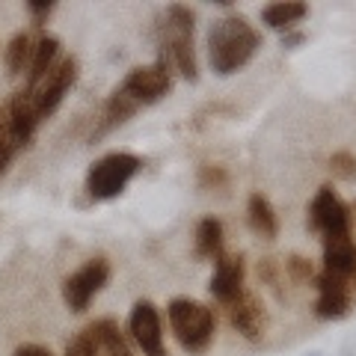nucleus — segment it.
I'll return each instance as SVG.
<instances>
[{
  "label": "nucleus",
  "instance_id": "nucleus-25",
  "mask_svg": "<svg viewBox=\"0 0 356 356\" xmlns=\"http://www.w3.org/2000/svg\"><path fill=\"white\" fill-rule=\"evenodd\" d=\"M51 3H30V13H36V15H44V13H51Z\"/></svg>",
  "mask_w": 356,
  "mask_h": 356
},
{
  "label": "nucleus",
  "instance_id": "nucleus-23",
  "mask_svg": "<svg viewBox=\"0 0 356 356\" xmlns=\"http://www.w3.org/2000/svg\"><path fill=\"white\" fill-rule=\"evenodd\" d=\"M330 166H332V170H336V175H341V178L356 175V161L350 158V154H332Z\"/></svg>",
  "mask_w": 356,
  "mask_h": 356
},
{
  "label": "nucleus",
  "instance_id": "nucleus-1",
  "mask_svg": "<svg viewBox=\"0 0 356 356\" xmlns=\"http://www.w3.org/2000/svg\"><path fill=\"white\" fill-rule=\"evenodd\" d=\"M259 48V33L241 15L220 18L208 33V57L217 74H232L247 65Z\"/></svg>",
  "mask_w": 356,
  "mask_h": 356
},
{
  "label": "nucleus",
  "instance_id": "nucleus-8",
  "mask_svg": "<svg viewBox=\"0 0 356 356\" xmlns=\"http://www.w3.org/2000/svg\"><path fill=\"white\" fill-rule=\"evenodd\" d=\"M312 226H315L324 238L332 235H348L350 232V214L344 202L330 191V187H321L315 202H312Z\"/></svg>",
  "mask_w": 356,
  "mask_h": 356
},
{
  "label": "nucleus",
  "instance_id": "nucleus-17",
  "mask_svg": "<svg viewBox=\"0 0 356 356\" xmlns=\"http://www.w3.org/2000/svg\"><path fill=\"white\" fill-rule=\"evenodd\" d=\"M196 255L199 259H220L222 255V226L220 220L208 217L196 229Z\"/></svg>",
  "mask_w": 356,
  "mask_h": 356
},
{
  "label": "nucleus",
  "instance_id": "nucleus-3",
  "mask_svg": "<svg viewBox=\"0 0 356 356\" xmlns=\"http://www.w3.org/2000/svg\"><path fill=\"white\" fill-rule=\"evenodd\" d=\"M163 63L181 72L187 81H196L193 57V13L184 6H170L163 24Z\"/></svg>",
  "mask_w": 356,
  "mask_h": 356
},
{
  "label": "nucleus",
  "instance_id": "nucleus-5",
  "mask_svg": "<svg viewBox=\"0 0 356 356\" xmlns=\"http://www.w3.org/2000/svg\"><path fill=\"white\" fill-rule=\"evenodd\" d=\"M172 86V74H170V65H166L163 60L152 63V65H140V69H134L125 81H122L119 92L128 95L134 104H152L158 102V98H163L166 92H170Z\"/></svg>",
  "mask_w": 356,
  "mask_h": 356
},
{
  "label": "nucleus",
  "instance_id": "nucleus-12",
  "mask_svg": "<svg viewBox=\"0 0 356 356\" xmlns=\"http://www.w3.org/2000/svg\"><path fill=\"white\" fill-rule=\"evenodd\" d=\"M350 306L348 280L336 273H321L318 276V315L321 318H341Z\"/></svg>",
  "mask_w": 356,
  "mask_h": 356
},
{
  "label": "nucleus",
  "instance_id": "nucleus-24",
  "mask_svg": "<svg viewBox=\"0 0 356 356\" xmlns=\"http://www.w3.org/2000/svg\"><path fill=\"white\" fill-rule=\"evenodd\" d=\"M15 356H51V350L42 348V344H21L15 350Z\"/></svg>",
  "mask_w": 356,
  "mask_h": 356
},
{
  "label": "nucleus",
  "instance_id": "nucleus-10",
  "mask_svg": "<svg viewBox=\"0 0 356 356\" xmlns=\"http://www.w3.org/2000/svg\"><path fill=\"white\" fill-rule=\"evenodd\" d=\"M39 107H36V98H33L30 89H21L15 92V98L9 102V134H13V143L15 149L18 146H27L33 140V131L39 125Z\"/></svg>",
  "mask_w": 356,
  "mask_h": 356
},
{
  "label": "nucleus",
  "instance_id": "nucleus-22",
  "mask_svg": "<svg viewBox=\"0 0 356 356\" xmlns=\"http://www.w3.org/2000/svg\"><path fill=\"white\" fill-rule=\"evenodd\" d=\"M13 152H15V143H13V134H9V122L0 116V172L13 161Z\"/></svg>",
  "mask_w": 356,
  "mask_h": 356
},
{
  "label": "nucleus",
  "instance_id": "nucleus-13",
  "mask_svg": "<svg viewBox=\"0 0 356 356\" xmlns=\"http://www.w3.org/2000/svg\"><path fill=\"white\" fill-rule=\"evenodd\" d=\"M324 264H327V273H336L341 280L356 273V243L348 235H332L324 238Z\"/></svg>",
  "mask_w": 356,
  "mask_h": 356
},
{
  "label": "nucleus",
  "instance_id": "nucleus-4",
  "mask_svg": "<svg viewBox=\"0 0 356 356\" xmlns=\"http://www.w3.org/2000/svg\"><path fill=\"white\" fill-rule=\"evenodd\" d=\"M140 172V158H134L128 152L107 154L86 175V191L92 199H113L125 191V184Z\"/></svg>",
  "mask_w": 356,
  "mask_h": 356
},
{
  "label": "nucleus",
  "instance_id": "nucleus-9",
  "mask_svg": "<svg viewBox=\"0 0 356 356\" xmlns=\"http://www.w3.org/2000/svg\"><path fill=\"white\" fill-rule=\"evenodd\" d=\"M128 327H131L134 341L140 344L146 356H166L163 330H161V315H158V309H154L149 300H143V303L134 306Z\"/></svg>",
  "mask_w": 356,
  "mask_h": 356
},
{
  "label": "nucleus",
  "instance_id": "nucleus-7",
  "mask_svg": "<svg viewBox=\"0 0 356 356\" xmlns=\"http://www.w3.org/2000/svg\"><path fill=\"white\" fill-rule=\"evenodd\" d=\"M74 77H77V60L69 57V60H63V63L54 65V69L30 89L33 98H36V107H39V116L42 119L60 107L63 95L69 92V86L74 83Z\"/></svg>",
  "mask_w": 356,
  "mask_h": 356
},
{
  "label": "nucleus",
  "instance_id": "nucleus-16",
  "mask_svg": "<svg viewBox=\"0 0 356 356\" xmlns=\"http://www.w3.org/2000/svg\"><path fill=\"white\" fill-rule=\"evenodd\" d=\"M89 332H92V339L98 344V353L102 356H131L125 339L119 336V327L113 324V321H95L92 327H86Z\"/></svg>",
  "mask_w": 356,
  "mask_h": 356
},
{
  "label": "nucleus",
  "instance_id": "nucleus-6",
  "mask_svg": "<svg viewBox=\"0 0 356 356\" xmlns=\"http://www.w3.org/2000/svg\"><path fill=\"white\" fill-rule=\"evenodd\" d=\"M107 276H110V264L104 259L86 261L81 270L72 273L69 280H65V285H63V297H65V303H69V309L72 312H83L89 306V300H92L107 285Z\"/></svg>",
  "mask_w": 356,
  "mask_h": 356
},
{
  "label": "nucleus",
  "instance_id": "nucleus-21",
  "mask_svg": "<svg viewBox=\"0 0 356 356\" xmlns=\"http://www.w3.org/2000/svg\"><path fill=\"white\" fill-rule=\"evenodd\" d=\"M65 356H102L98 353V344L92 339V332L83 330L77 339L69 341V348H65Z\"/></svg>",
  "mask_w": 356,
  "mask_h": 356
},
{
  "label": "nucleus",
  "instance_id": "nucleus-18",
  "mask_svg": "<svg viewBox=\"0 0 356 356\" xmlns=\"http://www.w3.org/2000/svg\"><path fill=\"white\" fill-rule=\"evenodd\" d=\"M247 211H250V226H252L255 232H259L261 238H273V235H276L280 222H276L273 208H270V202H267V199H264L261 193H252V196H250Z\"/></svg>",
  "mask_w": 356,
  "mask_h": 356
},
{
  "label": "nucleus",
  "instance_id": "nucleus-26",
  "mask_svg": "<svg viewBox=\"0 0 356 356\" xmlns=\"http://www.w3.org/2000/svg\"><path fill=\"white\" fill-rule=\"evenodd\" d=\"M353 276H356V273H353Z\"/></svg>",
  "mask_w": 356,
  "mask_h": 356
},
{
  "label": "nucleus",
  "instance_id": "nucleus-11",
  "mask_svg": "<svg viewBox=\"0 0 356 356\" xmlns=\"http://www.w3.org/2000/svg\"><path fill=\"white\" fill-rule=\"evenodd\" d=\"M211 294L220 303H232L238 294H243V261L241 255H220L214 276H211Z\"/></svg>",
  "mask_w": 356,
  "mask_h": 356
},
{
  "label": "nucleus",
  "instance_id": "nucleus-14",
  "mask_svg": "<svg viewBox=\"0 0 356 356\" xmlns=\"http://www.w3.org/2000/svg\"><path fill=\"white\" fill-rule=\"evenodd\" d=\"M229 318L247 339H259L264 332V312L259 306V300H255L252 294H247V291L238 294L229 303Z\"/></svg>",
  "mask_w": 356,
  "mask_h": 356
},
{
  "label": "nucleus",
  "instance_id": "nucleus-2",
  "mask_svg": "<svg viewBox=\"0 0 356 356\" xmlns=\"http://www.w3.org/2000/svg\"><path fill=\"white\" fill-rule=\"evenodd\" d=\"M166 315H170V327L184 350L199 353L214 339V312L196 303V300H184V297L172 300Z\"/></svg>",
  "mask_w": 356,
  "mask_h": 356
},
{
  "label": "nucleus",
  "instance_id": "nucleus-19",
  "mask_svg": "<svg viewBox=\"0 0 356 356\" xmlns=\"http://www.w3.org/2000/svg\"><path fill=\"white\" fill-rule=\"evenodd\" d=\"M33 51H36V44H33L30 33H18V36L9 42V48H6V69L13 74L27 72L30 60H33Z\"/></svg>",
  "mask_w": 356,
  "mask_h": 356
},
{
  "label": "nucleus",
  "instance_id": "nucleus-15",
  "mask_svg": "<svg viewBox=\"0 0 356 356\" xmlns=\"http://www.w3.org/2000/svg\"><path fill=\"white\" fill-rule=\"evenodd\" d=\"M57 54H60V42L54 36H44L39 39L36 51H33V60H30V69H27V89H33L44 74H48L54 65H57Z\"/></svg>",
  "mask_w": 356,
  "mask_h": 356
},
{
  "label": "nucleus",
  "instance_id": "nucleus-20",
  "mask_svg": "<svg viewBox=\"0 0 356 356\" xmlns=\"http://www.w3.org/2000/svg\"><path fill=\"white\" fill-rule=\"evenodd\" d=\"M309 13V9L303 3H273V6H267L261 18H264V24L267 27H273V30H285V27H291L297 24L300 18H303Z\"/></svg>",
  "mask_w": 356,
  "mask_h": 356
}]
</instances>
